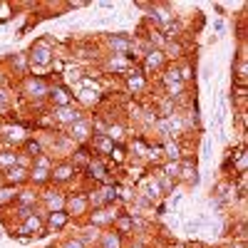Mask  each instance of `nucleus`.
<instances>
[{
  "instance_id": "obj_6",
  "label": "nucleus",
  "mask_w": 248,
  "mask_h": 248,
  "mask_svg": "<svg viewBox=\"0 0 248 248\" xmlns=\"http://www.w3.org/2000/svg\"><path fill=\"white\" fill-rule=\"evenodd\" d=\"M50 117H52V122H55V124H60V127H70V124H75V122H79V119H82V109H79V107H75V105H67V107H55Z\"/></svg>"
},
{
  "instance_id": "obj_21",
  "label": "nucleus",
  "mask_w": 248,
  "mask_h": 248,
  "mask_svg": "<svg viewBox=\"0 0 248 248\" xmlns=\"http://www.w3.org/2000/svg\"><path fill=\"white\" fill-rule=\"evenodd\" d=\"M5 141H13V144H25L28 141V132L23 127H17V124H10V127H3L0 129Z\"/></svg>"
},
{
  "instance_id": "obj_20",
  "label": "nucleus",
  "mask_w": 248,
  "mask_h": 248,
  "mask_svg": "<svg viewBox=\"0 0 248 248\" xmlns=\"http://www.w3.org/2000/svg\"><path fill=\"white\" fill-rule=\"evenodd\" d=\"M87 144H90V149H92L94 154H107V156H109V152L114 149V144H112V139H109L107 134H92V139H90Z\"/></svg>"
},
{
  "instance_id": "obj_38",
  "label": "nucleus",
  "mask_w": 248,
  "mask_h": 248,
  "mask_svg": "<svg viewBox=\"0 0 248 248\" xmlns=\"http://www.w3.org/2000/svg\"><path fill=\"white\" fill-rule=\"evenodd\" d=\"M13 105V92L8 87H0V109H8Z\"/></svg>"
},
{
  "instance_id": "obj_5",
  "label": "nucleus",
  "mask_w": 248,
  "mask_h": 248,
  "mask_svg": "<svg viewBox=\"0 0 248 248\" xmlns=\"http://www.w3.org/2000/svg\"><path fill=\"white\" fill-rule=\"evenodd\" d=\"M23 94H28L30 99H47L50 94V85L43 79V77H25L23 82Z\"/></svg>"
},
{
  "instance_id": "obj_4",
  "label": "nucleus",
  "mask_w": 248,
  "mask_h": 248,
  "mask_svg": "<svg viewBox=\"0 0 248 248\" xmlns=\"http://www.w3.org/2000/svg\"><path fill=\"white\" fill-rule=\"evenodd\" d=\"M67 139L72 144H87L92 139V122L82 117L79 122L70 124V127H67Z\"/></svg>"
},
{
  "instance_id": "obj_8",
  "label": "nucleus",
  "mask_w": 248,
  "mask_h": 248,
  "mask_svg": "<svg viewBox=\"0 0 248 248\" xmlns=\"http://www.w3.org/2000/svg\"><path fill=\"white\" fill-rule=\"evenodd\" d=\"M164 65H167V55H164V50H147L144 52V62H141V72L144 75L159 72Z\"/></svg>"
},
{
  "instance_id": "obj_14",
  "label": "nucleus",
  "mask_w": 248,
  "mask_h": 248,
  "mask_svg": "<svg viewBox=\"0 0 248 248\" xmlns=\"http://www.w3.org/2000/svg\"><path fill=\"white\" fill-rule=\"evenodd\" d=\"M107 43H109V47H112L117 55H124V57H127V55L132 52V47H134L132 37H129L127 32H117V35H109V37H107Z\"/></svg>"
},
{
  "instance_id": "obj_23",
  "label": "nucleus",
  "mask_w": 248,
  "mask_h": 248,
  "mask_svg": "<svg viewBox=\"0 0 248 248\" xmlns=\"http://www.w3.org/2000/svg\"><path fill=\"white\" fill-rule=\"evenodd\" d=\"M35 203H40V194L30 189H17L15 206H25V209H35Z\"/></svg>"
},
{
  "instance_id": "obj_17",
  "label": "nucleus",
  "mask_w": 248,
  "mask_h": 248,
  "mask_svg": "<svg viewBox=\"0 0 248 248\" xmlns=\"http://www.w3.org/2000/svg\"><path fill=\"white\" fill-rule=\"evenodd\" d=\"M47 99L52 102L55 107H67V105H72V94H70V90H67L65 85H55V87H50Z\"/></svg>"
},
{
  "instance_id": "obj_27",
  "label": "nucleus",
  "mask_w": 248,
  "mask_h": 248,
  "mask_svg": "<svg viewBox=\"0 0 248 248\" xmlns=\"http://www.w3.org/2000/svg\"><path fill=\"white\" fill-rule=\"evenodd\" d=\"M30 181H32V184H50V169H45V167H32V169H30Z\"/></svg>"
},
{
  "instance_id": "obj_30",
  "label": "nucleus",
  "mask_w": 248,
  "mask_h": 248,
  "mask_svg": "<svg viewBox=\"0 0 248 248\" xmlns=\"http://www.w3.org/2000/svg\"><path fill=\"white\" fill-rule=\"evenodd\" d=\"M15 199H17V189H15V186H0V206L15 203Z\"/></svg>"
},
{
  "instance_id": "obj_1",
  "label": "nucleus",
  "mask_w": 248,
  "mask_h": 248,
  "mask_svg": "<svg viewBox=\"0 0 248 248\" xmlns=\"http://www.w3.org/2000/svg\"><path fill=\"white\" fill-rule=\"evenodd\" d=\"M28 62L32 67H50L55 62V50L50 45V40H37L28 52Z\"/></svg>"
},
{
  "instance_id": "obj_41",
  "label": "nucleus",
  "mask_w": 248,
  "mask_h": 248,
  "mask_svg": "<svg viewBox=\"0 0 248 248\" xmlns=\"http://www.w3.org/2000/svg\"><path fill=\"white\" fill-rule=\"evenodd\" d=\"M79 99H82V102H92V99L97 102V92H92V90H82V92H79Z\"/></svg>"
},
{
  "instance_id": "obj_43",
  "label": "nucleus",
  "mask_w": 248,
  "mask_h": 248,
  "mask_svg": "<svg viewBox=\"0 0 248 248\" xmlns=\"http://www.w3.org/2000/svg\"><path fill=\"white\" fill-rule=\"evenodd\" d=\"M5 85V77H3V72H0V87H3Z\"/></svg>"
},
{
  "instance_id": "obj_9",
  "label": "nucleus",
  "mask_w": 248,
  "mask_h": 248,
  "mask_svg": "<svg viewBox=\"0 0 248 248\" xmlns=\"http://www.w3.org/2000/svg\"><path fill=\"white\" fill-rule=\"evenodd\" d=\"M3 184L5 186H15L20 189L23 184H30V169H23V167H10L8 171H3Z\"/></svg>"
},
{
  "instance_id": "obj_42",
  "label": "nucleus",
  "mask_w": 248,
  "mask_h": 248,
  "mask_svg": "<svg viewBox=\"0 0 248 248\" xmlns=\"http://www.w3.org/2000/svg\"><path fill=\"white\" fill-rule=\"evenodd\" d=\"M65 77H67V79H75V82H77V79H82V72H79V70H77V67H75V70H72V67H70V70H67V75H65Z\"/></svg>"
},
{
  "instance_id": "obj_24",
  "label": "nucleus",
  "mask_w": 248,
  "mask_h": 248,
  "mask_svg": "<svg viewBox=\"0 0 248 248\" xmlns=\"http://www.w3.org/2000/svg\"><path fill=\"white\" fill-rule=\"evenodd\" d=\"M107 70H112V72H124V75H127V72H129V57H124V55H112L109 62H107Z\"/></svg>"
},
{
  "instance_id": "obj_10",
  "label": "nucleus",
  "mask_w": 248,
  "mask_h": 248,
  "mask_svg": "<svg viewBox=\"0 0 248 248\" xmlns=\"http://www.w3.org/2000/svg\"><path fill=\"white\" fill-rule=\"evenodd\" d=\"M85 169H87V176H90V179H94V181H99V184H112L105 161H102L99 156H92V159L85 164Z\"/></svg>"
},
{
  "instance_id": "obj_13",
  "label": "nucleus",
  "mask_w": 248,
  "mask_h": 248,
  "mask_svg": "<svg viewBox=\"0 0 248 248\" xmlns=\"http://www.w3.org/2000/svg\"><path fill=\"white\" fill-rule=\"evenodd\" d=\"M164 196V191H161V186H159V181L154 179V176H149L147 181L141 184V191H139V199H144L147 203H156L159 199Z\"/></svg>"
},
{
  "instance_id": "obj_26",
  "label": "nucleus",
  "mask_w": 248,
  "mask_h": 248,
  "mask_svg": "<svg viewBox=\"0 0 248 248\" xmlns=\"http://www.w3.org/2000/svg\"><path fill=\"white\" fill-rule=\"evenodd\" d=\"M161 154L167 156L169 161H179L181 159V144L179 141H167V144H164V149H161Z\"/></svg>"
},
{
  "instance_id": "obj_33",
  "label": "nucleus",
  "mask_w": 248,
  "mask_h": 248,
  "mask_svg": "<svg viewBox=\"0 0 248 248\" xmlns=\"http://www.w3.org/2000/svg\"><path fill=\"white\" fill-rule=\"evenodd\" d=\"M105 134L112 139V144H119L124 139V127H122V124H107V132Z\"/></svg>"
},
{
  "instance_id": "obj_37",
  "label": "nucleus",
  "mask_w": 248,
  "mask_h": 248,
  "mask_svg": "<svg viewBox=\"0 0 248 248\" xmlns=\"http://www.w3.org/2000/svg\"><path fill=\"white\" fill-rule=\"evenodd\" d=\"M82 243H85V246H90L92 241H99V229H94V226H92V229H87V231H82L79 236H77Z\"/></svg>"
},
{
  "instance_id": "obj_35",
  "label": "nucleus",
  "mask_w": 248,
  "mask_h": 248,
  "mask_svg": "<svg viewBox=\"0 0 248 248\" xmlns=\"http://www.w3.org/2000/svg\"><path fill=\"white\" fill-rule=\"evenodd\" d=\"M181 52H184V47H181V43L179 40H167V57H181Z\"/></svg>"
},
{
  "instance_id": "obj_2",
  "label": "nucleus",
  "mask_w": 248,
  "mask_h": 248,
  "mask_svg": "<svg viewBox=\"0 0 248 248\" xmlns=\"http://www.w3.org/2000/svg\"><path fill=\"white\" fill-rule=\"evenodd\" d=\"M161 82H164V87H167V94H169V99H171V102H174L176 97H181V94H184V90H186V82L181 79L179 67H169L167 72H164Z\"/></svg>"
},
{
  "instance_id": "obj_31",
  "label": "nucleus",
  "mask_w": 248,
  "mask_h": 248,
  "mask_svg": "<svg viewBox=\"0 0 248 248\" xmlns=\"http://www.w3.org/2000/svg\"><path fill=\"white\" fill-rule=\"evenodd\" d=\"M23 147H25V154H30V159H32V161H35L40 154H45L43 144H40V141H35V139H28V141L23 144Z\"/></svg>"
},
{
  "instance_id": "obj_11",
  "label": "nucleus",
  "mask_w": 248,
  "mask_h": 248,
  "mask_svg": "<svg viewBox=\"0 0 248 248\" xmlns=\"http://www.w3.org/2000/svg\"><path fill=\"white\" fill-rule=\"evenodd\" d=\"M65 194L62 191H43L40 194V203L45 206V214L50 211H65Z\"/></svg>"
},
{
  "instance_id": "obj_36",
  "label": "nucleus",
  "mask_w": 248,
  "mask_h": 248,
  "mask_svg": "<svg viewBox=\"0 0 248 248\" xmlns=\"http://www.w3.org/2000/svg\"><path fill=\"white\" fill-rule=\"evenodd\" d=\"M246 167H248V154H246V149H241V152L236 154V161H233V169H236L238 174H246Z\"/></svg>"
},
{
  "instance_id": "obj_7",
  "label": "nucleus",
  "mask_w": 248,
  "mask_h": 248,
  "mask_svg": "<svg viewBox=\"0 0 248 248\" xmlns=\"http://www.w3.org/2000/svg\"><path fill=\"white\" fill-rule=\"evenodd\" d=\"M77 174V167L72 161H60V164H52L50 169V184H67L72 181Z\"/></svg>"
},
{
  "instance_id": "obj_12",
  "label": "nucleus",
  "mask_w": 248,
  "mask_h": 248,
  "mask_svg": "<svg viewBox=\"0 0 248 248\" xmlns=\"http://www.w3.org/2000/svg\"><path fill=\"white\" fill-rule=\"evenodd\" d=\"M87 209H90L87 194H75V196L65 199V214L67 216H82V214H87Z\"/></svg>"
},
{
  "instance_id": "obj_28",
  "label": "nucleus",
  "mask_w": 248,
  "mask_h": 248,
  "mask_svg": "<svg viewBox=\"0 0 248 248\" xmlns=\"http://www.w3.org/2000/svg\"><path fill=\"white\" fill-rule=\"evenodd\" d=\"M99 243H102V248H122V236L117 231H109L105 236H99Z\"/></svg>"
},
{
  "instance_id": "obj_32",
  "label": "nucleus",
  "mask_w": 248,
  "mask_h": 248,
  "mask_svg": "<svg viewBox=\"0 0 248 248\" xmlns=\"http://www.w3.org/2000/svg\"><path fill=\"white\" fill-rule=\"evenodd\" d=\"M10 65H13V70H17V72H28V65H30V62H28V55L25 52H17L13 60H10Z\"/></svg>"
},
{
  "instance_id": "obj_39",
  "label": "nucleus",
  "mask_w": 248,
  "mask_h": 248,
  "mask_svg": "<svg viewBox=\"0 0 248 248\" xmlns=\"http://www.w3.org/2000/svg\"><path fill=\"white\" fill-rule=\"evenodd\" d=\"M109 159H114V161H117V164H122V161H124V159H127V156H124V149H122V147H119V144H114V149H112V152H109Z\"/></svg>"
},
{
  "instance_id": "obj_25",
  "label": "nucleus",
  "mask_w": 248,
  "mask_h": 248,
  "mask_svg": "<svg viewBox=\"0 0 248 248\" xmlns=\"http://www.w3.org/2000/svg\"><path fill=\"white\" fill-rule=\"evenodd\" d=\"M114 231L122 236V233H132L134 231V218L132 214H124V216H117L114 218Z\"/></svg>"
},
{
  "instance_id": "obj_18",
  "label": "nucleus",
  "mask_w": 248,
  "mask_h": 248,
  "mask_svg": "<svg viewBox=\"0 0 248 248\" xmlns=\"http://www.w3.org/2000/svg\"><path fill=\"white\" fill-rule=\"evenodd\" d=\"M70 223V216L65 211H50L45 214V231H62Z\"/></svg>"
},
{
  "instance_id": "obj_22",
  "label": "nucleus",
  "mask_w": 248,
  "mask_h": 248,
  "mask_svg": "<svg viewBox=\"0 0 248 248\" xmlns=\"http://www.w3.org/2000/svg\"><path fill=\"white\" fill-rule=\"evenodd\" d=\"M114 218H117V214H112L107 206H105V209H94V211H92L90 223L94 226V229H99V226H109V223H114Z\"/></svg>"
},
{
  "instance_id": "obj_34",
  "label": "nucleus",
  "mask_w": 248,
  "mask_h": 248,
  "mask_svg": "<svg viewBox=\"0 0 248 248\" xmlns=\"http://www.w3.org/2000/svg\"><path fill=\"white\" fill-rule=\"evenodd\" d=\"M159 174H164V176H169L171 181H176V179H179V161H167V164L161 167Z\"/></svg>"
},
{
  "instance_id": "obj_44",
  "label": "nucleus",
  "mask_w": 248,
  "mask_h": 248,
  "mask_svg": "<svg viewBox=\"0 0 248 248\" xmlns=\"http://www.w3.org/2000/svg\"><path fill=\"white\" fill-rule=\"evenodd\" d=\"M0 186H5V184H3V174H0Z\"/></svg>"
},
{
  "instance_id": "obj_40",
  "label": "nucleus",
  "mask_w": 248,
  "mask_h": 248,
  "mask_svg": "<svg viewBox=\"0 0 248 248\" xmlns=\"http://www.w3.org/2000/svg\"><path fill=\"white\" fill-rule=\"evenodd\" d=\"M62 248H87V246H85V243H82V241L75 236V238H67L65 243H62Z\"/></svg>"
},
{
  "instance_id": "obj_3",
  "label": "nucleus",
  "mask_w": 248,
  "mask_h": 248,
  "mask_svg": "<svg viewBox=\"0 0 248 248\" xmlns=\"http://www.w3.org/2000/svg\"><path fill=\"white\" fill-rule=\"evenodd\" d=\"M45 233V216L43 214H30L23 223L17 226V236H43Z\"/></svg>"
},
{
  "instance_id": "obj_16",
  "label": "nucleus",
  "mask_w": 248,
  "mask_h": 248,
  "mask_svg": "<svg viewBox=\"0 0 248 248\" xmlns=\"http://www.w3.org/2000/svg\"><path fill=\"white\" fill-rule=\"evenodd\" d=\"M176 181H186L189 186L199 184V171H196V161H179V179Z\"/></svg>"
},
{
  "instance_id": "obj_29",
  "label": "nucleus",
  "mask_w": 248,
  "mask_h": 248,
  "mask_svg": "<svg viewBox=\"0 0 248 248\" xmlns=\"http://www.w3.org/2000/svg\"><path fill=\"white\" fill-rule=\"evenodd\" d=\"M17 164V154L5 149V152H0V171H8L10 167H15Z\"/></svg>"
},
{
  "instance_id": "obj_15",
  "label": "nucleus",
  "mask_w": 248,
  "mask_h": 248,
  "mask_svg": "<svg viewBox=\"0 0 248 248\" xmlns=\"http://www.w3.org/2000/svg\"><path fill=\"white\" fill-rule=\"evenodd\" d=\"M152 17H154V23H159V28H167L169 23H174V20H176L171 5H167V3L152 5Z\"/></svg>"
},
{
  "instance_id": "obj_19",
  "label": "nucleus",
  "mask_w": 248,
  "mask_h": 248,
  "mask_svg": "<svg viewBox=\"0 0 248 248\" xmlns=\"http://www.w3.org/2000/svg\"><path fill=\"white\" fill-rule=\"evenodd\" d=\"M124 79H127V87H129L134 94H139V92L147 90V75H144L141 70H129L127 75H124Z\"/></svg>"
}]
</instances>
